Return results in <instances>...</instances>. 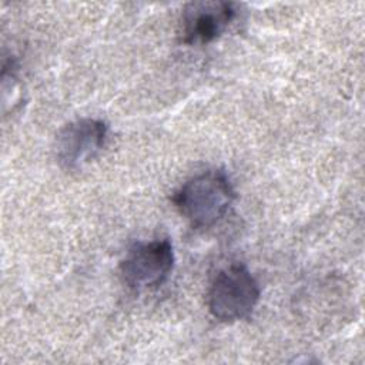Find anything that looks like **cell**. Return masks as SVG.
Segmentation results:
<instances>
[{
	"instance_id": "7a4b0ae2",
	"label": "cell",
	"mask_w": 365,
	"mask_h": 365,
	"mask_svg": "<svg viewBox=\"0 0 365 365\" xmlns=\"http://www.w3.org/2000/svg\"><path fill=\"white\" fill-rule=\"evenodd\" d=\"M259 297V284L248 268L242 264H230L212 278L207 292V305L215 319L235 322L251 317Z\"/></svg>"
},
{
	"instance_id": "277c9868",
	"label": "cell",
	"mask_w": 365,
	"mask_h": 365,
	"mask_svg": "<svg viewBox=\"0 0 365 365\" xmlns=\"http://www.w3.org/2000/svg\"><path fill=\"white\" fill-rule=\"evenodd\" d=\"M108 140V125L101 118H78L66 124L56 137L54 153L67 171H77L100 155Z\"/></svg>"
},
{
	"instance_id": "3957f363",
	"label": "cell",
	"mask_w": 365,
	"mask_h": 365,
	"mask_svg": "<svg viewBox=\"0 0 365 365\" xmlns=\"http://www.w3.org/2000/svg\"><path fill=\"white\" fill-rule=\"evenodd\" d=\"M175 262L170 240H153L133 245L120 264L124 284L134 291L153 289L163 285L173 272Z\"/></svg>"
},
{
	"instance_id": "6da1fadb",
	"label": "cell",
	"mask_w": 365,
	"mask_h": 365,
	"mask_svg": "<svg viewBox=\"0 0 365 365\" xmlns=\"http://www.w3.org/2000/svg\"><path fill=\"white\" fill-rule=\"evenodd\" d=\"M234 201V185L221 170L197 174L173 194L177 211L195 228H208L220 222Z\"/></svg>"
},
{
	"instance_id": "5b68a950",
	"label": "cell",
	"mask_w": 365,
	"mask_h": 365,
	"mask_svg": "<svg viewBox=\"0 0 365 365\" xmlns=\"http://www.w3.org/2000/svg\"><path fill=\"white\" fill-rule=\"evenodd\" d=\"M237 13V6L231 1L188 3L181 16V41L190 46L212 43L228 30Z\"/></svg>"
}]
</instances>
